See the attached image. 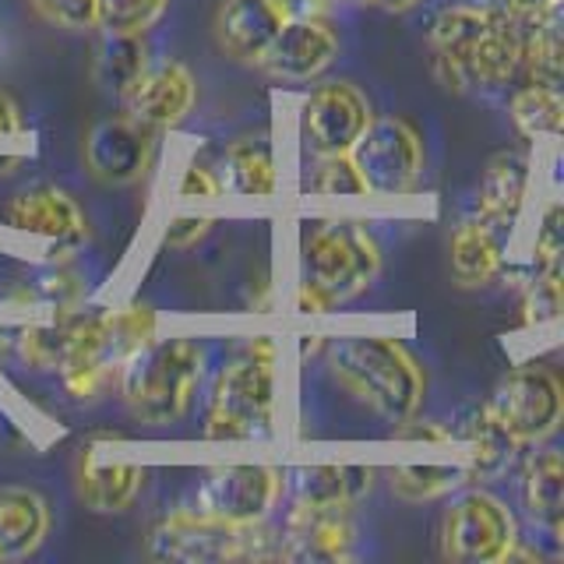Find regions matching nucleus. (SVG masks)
I'll list each match as a JSON object with an SVG mask.
<instances>
[{"mask_svg": "<svg viewBox=\"0 0 564 564\" xmlns=\"http://www.w3.org/2000/svg\"><path fill=\"white\" fill-rule=\"evenodd\" d=\"M145 554L176 564H226V561H279V522L251 525L219 522L181 505L149 529Z\"/></svg>", "mask_w": 564, "mask_h": 564, "instance_id": "39448f33", "label": "nucleus"}, {"mask_svg": "<svg viewBox=\"0 0 564 564\" xmlns=\"http://www.w3.org/2000/svg\"><path fill=\"white\" fill-rule=\"evenodd\" d=\"M498 8L484 4V0H469V4H445L427 25V46H431V67L434 78L452 88V93H466V70L476 46H480L484 32Z\"/></svg>", "mask_w": 564, "mask_h": 564, "instance_id": "dca6fc26", "label": "nucleus"}, {"mask_svg": "<svg viewBox=\"0 0 564 564\" xmlns=\"http://www.w3.org/2000/svg\"><path fill=\"white\" fill-rule=\"evenodd\" d=\"M53 529L50 501L35 487H0V561H22L46 543Z\"/></svg>", "mask_w": 564, "mask_h": 564, "instance_id": "5701e85b", "label": "nucleus"}, {"mask_svg": "<svg viewBox=\"0 0 564 564\" xmlns=\"http://www.w3.org/2000/svg\"><path fill=\"white\" fill-rule=\"evenodd\" d=\"M332 381L384 423H402L427 402V370L395 335H335L322 349Z\"/></svg>", "mask_w": 564, "mask_h": 564, "instance_id": "f257e3e1", "label": "nucleus"}, {"mask_svg": "<svg viewBox=\"0 0 564 564\" xmlns=\"http://www.w3.org/2000/svg\"><path fill=\"white\" fill-rule=\"evenodd\" d=\"M29 8L61 32L96 29V0H29Z\"/></svg>", "mask_w": 564, "mask_h": 564, "instance_id": "e433bc0d", "label": "nucleus"}, {"mask_svg": "<svg viewBox=\"0 0 564 564\" xmlns=\"http://www.w3.org/2000/svg\"><path fill=\"white\" fill-rule=\"evenodd\" d=\"M519 505L525 522L561 551L564 533V463L557 448H540L519 466Z\"/></svg>", "mask_w": 564, "mask_h": 564, "instance_id": "4be33fe9", "label": "nucleus"}, {"mask_svg": "<svg viewBox=\"0 0 564 564\" xmlns=\"http://www.w3.org/2000/svg\"><path fill=\"white\" fill-rule=\"evenodd\" d=\"M78 317H82V307H70V311H50L29 325H18L11 332V352L29 370H40V375L61 370L70 349V339H75Z\"/></svg>", "mask_w": 564, "mask_h": 564, "instance_id": "a878e982", "label": "nucleus"}, {"mask_svg": "<svg viewBox=\"0 0 564 564\" xmlns=\"http://www.w3.org/2000/svg\"><path fill=\"white\" fill-rule=\"evenodd\" d=\"M452 441L466 445V469L473 473V480L505 473L522 452L498 423V416L490 413L487 402H476L469 410H463V416L452 427Z\"/></svg>", "mask_w": 564, "mask_h": 564, "instance_id": "393cba45", "label": "nucleus"}, {"mask_svg": "<svg viewBox=\"0 0 564 564\" xmlns=\"http://www.w3.org/2000/svg\"><path fill=\"white\" fill-rule=\"evenodd\" d=\"M176 194H181L184 202H219L223 198L219 170H212L202 159H191L181 173V181H176Z\"/></svg>", "mask_w": 564, "mask_h": 564, "instance_id": "4c0bfd02", "label": "nucleus"}, {"mask_svg": "<svg viewBox=\"0 0 564 564\" xmlns=\"http://www.w3.org/2000/svg\"><path fill=\"white\" fill-rule=\"evenodd\" d=\"M219 181H223V194H234V198H254V202L272 198L279 187L272 149L254 138L234 141L223 155Z\"/></svg>", "mask_w": 564, "mask_h": 564, "instance_id": "bb28decb", "label": "nucleus"}, {"mask_svg": "<svg viewBox=\"0 0 564 564\" xmlns=\"http://www.w3.org/2000/svg\"><path fill=\"white\" fill-rule=\"evenodd\" d=\"M349 155L364 176L367 194H375V198L413 194L423 181V166H427V149H423L420 131L395 113L370 117L367 131L349 149Z\"/></svg>", "mask_w": 564, "mask_h": 564, "instance_id": "1a4fd4ad", "label": "nucleus"}, {"mask_svg": "<svg viewBox=\"0 0 564 564\" xmlns=\"http://www.w3.org/2000/svg\"><path fill=\"white\" fill-rule=\"evenodd\" d=\"M519 82L561 88V8L540 18H525Z\"/></svg>", "mask_w": 564, "mask_h": 564, "instance_id": "c756f323", "label": "nucleus"}, {"mask_svg": "<svg viewBox=\"0 0 564 564\" xmlns=\"http://www.w3.org/2000/svg\"><path fill=\"white\" fill-rule=\"evenodd\" d=\"M381 272V240L364 219H314L300 234V279L335 304L367 293Z\"/></svg>", "mask_w": 564, "mask_h": 564, "instance_id": "423d86ee", "label": "nucleus"}, {"mask_svg": "<svg viewBox=\"0 0 564 564\" xmlns=\"http://www.w3.org/2000/svg\"><path fill=\"white\" fill-rule=\"evenodd\" d=\"M0 216H4V226L14 229V234L57 243L61 251H75V247L88 240V216L82 212V205L67 191L50 184L11 194Z\"/></svg>", "mask_w": 564, "mask_h": 564, "instance_id": "2eb2a0df", "label": "nucleus"}, {"mask_svg": "<svg viewBox=\"0 0 564 564\" xmlns=\"http://www.w3.org/2000/svg\"><path fill=\"white\" fill-rule=\"evenodd\" d=\"M159 335V317L149 304H120V307H96L78 317L75 339L61 364V381L70 399L96 402L117 384L120 367L128 364L149 339Z\"/></svg>", "mask_w": 564, "mask_h": 564, "instance_id": "7ed1b4c3", "label": "nucleus"}, {"mask_svg": "<svg viewBox=\"0 0 564 564\" xmlns=\"http://www.w3.org/2000/svg\"><path fill=\"white\" fill-rule=\"evenodd\" d=\"M360 4H367V0H360Z\"/></svg>", "mask_w": 564, "mask_h": 564, "instance_id": "49530a36", "label": "nucleus"}, {"mask_svg": "<svg viewBox=\"0 0 564 564\" xmlns=\"http://www.w3.org/2000/svg\"><path fill=\"white\" fill-rule=\"evenodd\" d=\"M212 226H216V219L212 216H173L166 223V234H163V243L170 247V251H191V247H198L208 234Z\"/></svg>", "mask_w": 564, "mask_h": 564, "instance_id": "58836bf2", "label": "nucleus"}, {"mask_svg": "<svg viewBox=\"0 0 564 564\" xmlns=\"http://www.w3.org/2000/svg\"><path fill=\"white\" fill-rule=\"evenodd\" d=\"M533 187V152L529 149H501L487 159L480 184H476L473 216H480L511 234L519 212Z\"/></svg>", "mask_w": 564, "mask_h": 564, "instance_id": "aec40b11", "label": "nucleus"}, {"mask_svg": "<svg viewBox=\"0 0 564 564\" xmlns=\"http://www.w3.org/2000/svg\"><path fill=\"white\" fill-rule=\"evenodd\" d=\"M145 480H149L145 466L102 458L99 441H88L75 463V494L96 516H120V511H128L141 498Z\"/></svg>", "mask_w": 564, "mask_h": 564, "instance_id": "6ab92c4d", "label": "nucleus"}, {"mask_svg": "<svg viewBox=\"0 0 564 564\" xmlns=\"http://www.w3.org/2000/svg\"><path fill=\"white\" fill-rule=\"evenodd\" d=\"M564 307L561 269H533L519 286V325L529 332L557 328Z\"/></svg>", "mask_w": 564, "mask_h": 564, "instance_id": "2f4dec72", "label": "nucleus"}, {"mask_svg": "<svg viewBox=\"0 0 564 564\" xmlns=\"http://www.w3.org/2000/svg\"><path fill=\"white\" fill-rule=\"evenodd\" d=\"M490 413L511 434L519 448L546 445L564 416V388L554 367L546 364H519L494 384L487 399Z\"/></svg>", "mask_w": 564, "mask_h": 564, "instance_id": "6e6552de", "label": "nucleus"}, {"mask_svg": "<svg viewBox=\"0 0 564 564\" xmlns=\"http://www.w3.org/2000/svg\"><path fill=\"white\" fill-rule=\"evenodd\" d=\"M149 64H152V50L141 32H102V40L96 46L93 75L106 96L123 99L131 93V85L145 75Z\"/></svg>", "mask_w": 564, "mask_h": 564, "instance_id": "cd10ccee", "label": "nucleus"}, {"mask_svg": "<svg viewBox=\"0 0 564 564\" xmlns=\"http://www.w3.org/2000/svg\"><path fill=\"white\" fill-rule=\"evenodd\" d=\"M304 191L322 194V198H367V184L349 152L314 155V163L304 173Z\"/></svg>", "mask_w": 564, "mask_h": 564, "instance_id": "72a5a7b5", "label": "nucleus"}, {"mask_svg": "<svg viewBox=\"0 0 564 564\" xmlns=\"http://www.w3.org/2000/svg\"><path fill=\"white\" fill-rule=\"evenodd\" d=\"M85 300V282L82 275L70 269V264H53L43 275H35L32 282H25L22 293L14 296V304L32 307L40 314L50 311H70V307H82Z\"/></svg>", "mask_w": 564, "mask_h": 564, "instance_id": "473e14b6", "label": "nucleus"}, {"mask_svg": "<svg viewBox=\"0 0 564 564\" xmlns=\"http://www.w3.org/2000/svg\"><path fill=\"white\" fill-rule=\"evenodd\" d=\"M286 18L290 11L282 0H219L216 18H212V35L229 61L258 67L261 53L269 50Z\"/></svg>", "mask_w": 564, "mask_h": 564, "instance_id": "a211bd4d", "label": "nucleus"}, {"mask_svg": "<svg viewBox=\"0 0 564 564\" xmlns=\"http://www.w3.org/2000/svg\"><path fill=\"white\" fill-rule=\"evenodd\" d=\"M339 32H335L332 18H314V14H290L269 50L261 53L258 67L275 82L304 85L322 78L325 70L339 57Z\"/></svg>", "mask_w": 564, "mask_h": 564, "instance_id": "ddd939ff", "label": "nucleus"}, {"mask_svg": "<svg viewBox=\"0 0 564 564\" xmlns=\"http://www.w3.org/2000/svg\"><path fill=\"white\" fill-rule=\"evenodd\" d=\"M508 120L525 141H557L564 128V96L561 88L522 82L508 96Z\"/></svg>", "mask_w": 564, "mask_h": 564, "instance_id": "c85d7f7f", "label": "nucleus"}, {"mask_svg": "<svg viewBox=\"0 0 564 564\" xmlns=\"http://www.w3.org/2000/svg\"><path fill=\"white\" fill-rule=\"evenodd\" d=\"M505 237L508 229L480 216H469L455 226L448 240V264L458 286H487L505 272Z\"/></svg>", "mask_w": 564, "mask_h": 564, "instance_id": "b1692460", "label": "nucleus"}, {"mask_svg": "<svg viewBox=\"0 0 564 564\" xmlns=\"http://www.w3.org/2000/svg\"><path fill=\"white\" fill-rule=\"evenodd\" d=\"M25 131V117H22V106L11 93L0 88V138H18Z\"/></svg>", "mask_w": 564, "mask_h": 564, "instance_id": "37998d69", "label": "nucleus"}, {"mask_svg": "<svg viewBox=\"0 0 564 564\" xmlns=\"http://www.w3.org/2000/svg\"><path fill=\"white\" fill-rule=\"evenodd\" d=\"M194 102H198V82H194L191 67L181 61H159L149 64L131 93L120 99L123 113L138 120L149 131H173L191 117Z\"/></svg>", "mask_w": 564, "mask_h": 564, "instance_id": "f3484780", "label": "nucleus"}, {"mask_svg": "<svg viewBox=\"0 0 564 564\" xmlns=\"http://www.w3.org/2000/svg\"><path fill=\"white\" fill-rule=\"evenodd\" d=\"M360 525L352 508H290L279 522V561L339 564L357 557Z\"/></svg>", "mask_w": 564, "mask_h": 564, "instance_id": "f8f14e48", "label": "nucleus"}, {"mask_svg": "<svg viewBox=\"0 0 564 564\" xmlns=\"http://www.w3.org/2000/svg\"><path fill=\"white\" fill-rule=\"evenodd\" d=\"M166 11L170 0H96V29L149 35L166 18Z\"/></svg>", "mask_w": 564, "mask_h": 564, "instance_id": "f704fd0d", "label": "nucleus"}, {"mask_svg": "<svg viewBox=\"0 0 564 564\" xmlns=\"http://www.w3.org/2000/svg\"><path fill=\"white\" fill-rule=\"evenodd\" d=\"M388 476V487L399 501L405 505H427V501H441L455 494L458 487L476 484L473 473L466 466H392L384 473Z\"/></svg>", "mask_w": 564, "mask_h": 564, "instance_id": "7c9ffc66", "label": "nucleus"}, {"mask_svg": "<svg viewBox=\"0 0 564 564\" xmlns=\"http://www.w3.org/2000/svg\"><path fill=\"white\" fill-rule=\"evenodd\" d=\"M275 360L272 335H251L237 357L219 367L202 416L205 437L251 441L275 431Z\"/></svg>", "mask_w": 564, "mask_h": 564, "instance_id": "20e7f679", "label": "nucleus"}, {"mask_svg": "<svg viewBox=\"0 0 564 564\" xmlns=\"http://www.w3.org/2000/svg\"><path fill=\"white\" fill-rule=\"evenodd\" d=\"M370 99L352 82H322L300 102V134L314 155L349 152L367 131Z\"/></svg>", "mask_w": 564, "mask_h": 564, "instance_id": "9b49d317", "label": "nucleus"}, {"mask_svg": "<svg viewBox=\"0 0 564 564\" xmlns=\"http://www.w3.org/2000/svg\"><path fill=\"white\" fill-rule=\"evenodd\" d=\"M399 441H427V445H452V427L448 423H441V420H420L410 416V420H402L395 423V431H392Z\"/></svg>", "mask_w": 564, "mask_h": 564, "instance_id": "ea45409f", "label": "nucleus"}, {"mask_svg": "<svg viewBox=\"0 0 564 564\" xmlns=\"http://www.w3.org/2000/svg\"><path fill=\"white\" fill-rule=\"evenodd\" d=\"M82 159L93 181L106 187L138 184L152 170L155 159V131L141 128L128 113L99 120L82 141Z\"/></svg>", "mask_w": 564, "mask_h": 564, "instance_id": "4468645a", "label": "nucleus"}, {"mask_svg": "<svg viewBox=\"0 0 564 564\" xmlns=\"http://www.w3.org/2000/svg\"><path fill=\"white\" fill-rule=\"evenodd\" d=\"M561 254H564V216H561V202L551 198L536 219L533 269H561Z\"/></svg>", "mask_w": 564, "mask_h": 564, "instance_id": "c9c22d12", "label": "nucleus"}, {"mask_svg": "<svg viewBox=\"0 0 564 564\" xmlns=\"http://www.w3.org/2000/svg\"><path fill=\"white\" fill-rule=\"evenodd\" d=\"M293 307L300 311V314H311V317H317V314H328V311H335L339 304L328 296V293H322L317 286H311V282H304L300 279L296 282V290H293Z\"/></svg>", "mask_w": 564, "mask_h": 564, "instance_id": "a19ab883", "label": "nucleus"}, {"mask_svg": "<svg viewBox=\"0 0 564 564\" xmlns=\"http://www.w3.org/2000/svg\"><path fill=\"white\" fill-rule=\"evenodd\" d=\"M484 4L498 8L505 14H516V18H540L546 11L561 8V0H484Z\"/></svg>", "mask_w": 564, "mask_h": 564, "instance_id": "79ce46f5", "label": "nucleus"}, {"mask_svg": "<svg viewBox=\"0 0 564 564\" xmlns=\"http://www.w3.org/2000/svg\"><path fill=\"white\" fill-rule=\"evenodd\" d=\"M370 466H293L282 469V494L290 508H357L375 490Z\"/></svg>", "mask_w": 564, "mask_h": 564, "instance_id": "412c9836", "label": "nucleus"}, {"mask_svg": "<svg viewBox=\"0 0 564 564\" xmlns=\"http://www.w3.org/2000/svg\"><path fill=\"white\" fill-rule=\"evenodd\" d=\"M208 352L194 335H170V339H149L117 375V392L134 420L149 427H170L181 423L198 399L205 381Z\"/></svg>", "mask_w": 564, "mask_h": 564, "instance_id": "f03ea898", "label": "nucleus"}, {"mask_svg": "<svg viewBox=\"0 0 564 564\" xmlns=\"http://www.w3.org/2000/svg\"><path fill=\"white\" fill-rule=\"evenodd\" d=\"M22 166V155H0V173H14Z\"/></svg>", "mask_w": 564, "mask_h": 564, "instance_id": "a18cd8bd", "label": "nucleus"}, {"mask_svg": "<svg viewBox=\"0 0 564 564\" xmlns=\"http://www.w3.org/2000/svg\"><path fill=\"white\" fill-rule=\"evenodd\" d=\"M367 4H375L388 14H405V11H413L420 0H367Z\"/></svg>", "mask_w": 564, "mask_h": 564, "instance_id": "c03bdc74", "label": "nucleus"}, {"mask_svg": "<svg viewBox=\"0 0 564 564\" xmlns=\"http://www.w3.org/2000/svg\"><path fill=\"white\" fill-rule=\"evenodd\" d=\"M282 498V469L279 466H212L194 480L187 494V508L198 516L251 525L272 519Z\"/></svg>", "mask_w": 564, "mask_h": 564, "instance_id": "9d476101", "label": "nucleus"}, {"mask_svg": "<svg viewBox=\"0 0 564 564\" xmlns=\"http://www.w3.org/2000/svg\"><path fill=\"white\" fill-rule=\"evenodd\" d=\"M437 522V554L452 564H501L519 536V516L498 494L458 487Z\"/></svg>", "mask_w": 564, "mask_h": 564, "instance_id": "0eeeda50", "label": "nucleus"}]
</instances>
